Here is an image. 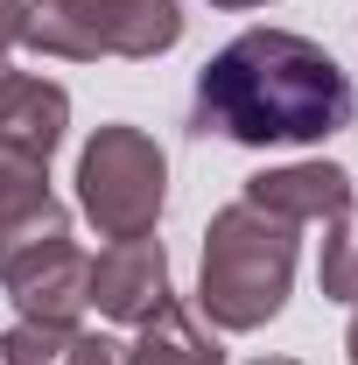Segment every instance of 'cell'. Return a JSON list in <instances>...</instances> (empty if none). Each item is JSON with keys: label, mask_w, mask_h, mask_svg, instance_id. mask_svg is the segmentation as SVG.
<instances>
[{"label": "cell", "mask_w": 358, "mask_h": 365, "mask_svg": "<svg viewBox=\"0 0 358 365\" xmlns=\"http://www.w3.org/2000/svg\"><path fill=\"white\" fill-rule=\"evenodd\" d=\"M358 91L344 63L295 29H246L197 71L190 120L197 134H225L239 148H310L352 127Z\"/></svg>", "instance_id": "6da1fadb"}, {"label": "cell", "mask_w": 358, "mask_h": 365, "mask_svg": "<svg viewBox=\"0 0 358 365\" xmlns=\"http://www.w3.org/2000/svg\"><path fill=\"white\" fill-rule=\"evenodd\" d=\"M302 239L288 218L253 211L246 197L211 211L204 225V267H197V317L211 330H260L288 309Z\"/></svg>", "instance_id": "7a4b0ae2"}, {"label": "cell", "mask_w": 358, "mask_h": 365, "mask_svg": "<svg viewBox=\"0 0 358 365\" xmlns=\"http://www.w3.org/2000/svg\"><path fill=\"white\" fill-rule=\"evenodd\" d=\"M21 43L63 63H98V56L155 63L183 43V7L176 0H29Z\"/></svg>", "instance_id": "3957f363"}, {"label": "cell", "mask_w": 358, "mask_h": 365, "mask_svg": "<svg viewBox=\"0 0 358 365\" xmlns=\"http://www.w3.org/2000/svg\"><path fill=\"white\" fill-rule=\"evenodd\" d=\"M162 204H169V155L148 127L113 120L78 148V211L98 225V239H148Z\"/></svg>", "instance_id": "277c9868"}, {"label": "cell", "mask_w": 358, "mask_h": 365, "mask_svg": "<svg viewBox=\"0 0 358 365\" xmlns=\"http://www.w3.org/2000/svg\"><path fill=\"white\" fill-rule=\"evenodd\" d=\"M0 288H7V302H14L21 323H78L91 309V253L78 239H49L36 253L7 260Z\"/></svg>", "instance_id": "5b68a950"}, {"label": "cell", "mask_w": 358, "mask_h": 365, "mask_svg": "<svg viewBox=\"0 0 358 365\" xmlns=\"http://www.w3.org/2000/svg\"><path fill=\"white\" fill-rule=\"evenodd\" d=\"M49 239H71V211L49 190V162L0 140V267L49 246Z\"/></svg>", "instance_id": "8992f818"}, {"label": "cell", "mask_w": 358, "mask_h": 365, "mask_svg": "<svg viewBox=\"0 0 358 365\" xmlns=\"http://www.w3.org/2000/svg\"><path fill=\"white\" fill-rule=\"evenodd\" d=\"M169 302V253L162 239H113L91 260V309L106 323H148Z\"/></svg>", "instance_id": "52a82bcc"}, {"label": "cell", "mask_w": 358, "mask_h": 365, "mask_svg": "<svg viewBox=\"0 0 358 365\" xmlns=\"http://www.w3.org/2000/svg\"><path fill=\"white\" fill-rule=\"evenodd\" d=\"M253 211L267 218H288V225H330L344 204H352V176L337 162H281V169H260V176L239 190Z\"/></svg>", "instance_id": "ba28073f"}, {"label": "cell", "mask_w": 358, "mask_h": 365, "mask_svg": "<svg viewBox=\"0 0 358 365\" xmlns=\"http://www.w3.org/2000/svg\"><path fill=\"white\" fill-rule=\"evenodd\" d=\"M63 134H71V91L49 85V78H29V71H14L0 56V140L49 162L63 148Z\"/></svg>", "instance_id": "9c48e42d"}, {"label": "cell", "mask_w": 358, "mask_h": 365, "mask_svg": "<svg viewBox=\"0 0 358 365\" xmlns=\"http://www.w3.org/2000/svg\"><path fill=\"white\" fill-rule=\"evenodd\" d=\"M140 337L127 344V365H225L218 337L204 330V317L197 309H183L176 295L155 309L148 323H134Z\"/></svg>", "instance_id": "30bf717a"}, {"label": "cell", "mask_w": 358, "mask_h": 365, "mask_svg": "<svg viewBox=\"0 0 358 365\" xmlns=\"http://www.w3.org/2000/svg\"><path fill=\"white\" fill-rule=\"evenodd\" d=\"M316 281L330 302H358V197L323 225V260H316Z\"/></svg>", "instance_id": "8fae6325"}, {"label": "cell", "mask_w": 358, "mask_h": 365, "mask_svg": "<svg viewBox=\"0 0 358 365\" xmlns=\"http://www.w3.org/2000/svg\"><path fill=\"white\" fill-rule=\"evenodd\" d=\"M71 330H78V323H21L14 317V330L0 337V365H63Z\"/></svg>", "instance_id": "7c38bea8"}, {"label": "cell", "mask_w": 358, "mask_h": 365, "mask_svg": "<svg viewBox=\"0 0 358 365\" xmlns=\"http://www.w3.org/2000/svg\"><path fill=\"white\" fill-rule=\"evenodd\" d=\"M63 365H127V344H113L106 330H71Z\"/></svg>", "instance_id": "4fadbf2b"}, {"label": "cell", "mask_w": 358, "mask_h": 365, "mask_svg": "<svg viewBox=\"0 0 358 365\" xmlns=\"http://www.w3.org/2000/svg\"><path fill=\"white\" fill-rule=\"evenodd\" d=\"M21 29H29V0H0V56L21 43Z\"/></svg>", "instance_id": "5bb4252c"}, {"label": "cell", "mask_w": 358, "mask_h": 365, "mask_svg": "<svg viewBox=\"0 0 358 365\" xmlns=\"http://www.w3.org/2000/svg\"><path fill=\"white\" fill-rule=\"evenodd\" d=\"M211 7H225V14H246V7H274V0H211Z\"/></svg>", "instance_id": "9a60e30c"}, {"label": "cell", "mask_w": 358, "mask_h": 365, "mask_svg": "<svg viewBox=\"0 0 358 365\" xmlns=\"http://www.w3.org/2000/svg\"><path fill=\"white\" fill-rule=\"evenodd\" d=\"M344 351H352V365H358V302H352V330H344Z\"/></svg>", "instance_id": "2e32d148"}, {"label": "cell", "mask_w": 358, "mask_h": 365, "mask_svg": "<svg viewBox=\"0 0 358 365\" xmlns=\"http://www.w3.org/2000/svg\"><path fill=\"white\" fill-rule=\"evenodd\" d=\"M253 365H302V359H253Z\"/></svg>", "instance_id": "e0dca14e"}]
</instances>
